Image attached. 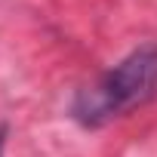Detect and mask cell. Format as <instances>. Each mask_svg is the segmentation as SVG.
<instances>
[{
    "label": "cell",
    "instance_id": "obj_2",
    "mask_svg": "<svg viewBox=\"0 0 157 157\" xmlns=\"http://www.w3.org/2000/svg\"><path fill=\"white\" fill-rule=\"evenodd\" d=\"M3 142H6V126H0V157H3Z\"/></svg>",
    "mask_w": 157,
    "mask_h": 157
},
{
    "label": "cell",
    "instance_id": "obj_1",
    "mask_svg": "<svg viewBox=\"0 0 157 157\" xmlns=\"http://www.w3.org/2000/svg\"><path fill=\"white\" fill-rule=\"evenodd\" d=\"M157 99V43H142L108 68L96 83L77 93L71 114L90 129L105 126Z\"/></svg>",
    "mask_w": 157,
    "mask_h": 157
}]
</instances>
